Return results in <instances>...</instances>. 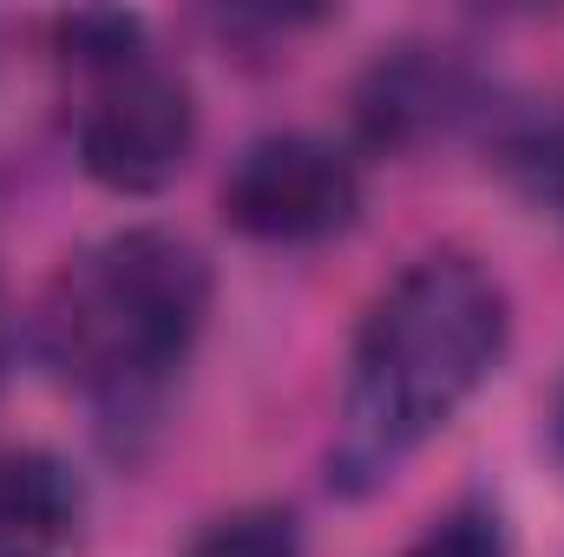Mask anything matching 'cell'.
Listing matches in <instances>:
<instances>
[{
	"label": "cell",
	"instance_id": "cell-9",
	"mask_svg": "<svg viewBox=\"0 0 564 557\" xmlns=\"http://www.w3.org/2000/svg\"><path fill=\"white\" fill-rule=\"evenodd\" d=\"M401 557H512V532L486 492H466L440 518H426V532Z\"/></svg>",
	"mask_w": 564,
	"mask_h": 557
},
{
	"label": "cell",
	"instance_id": "cell-6",
	"mask_svg": "<svg viewBox=\"0 0 564 557\" xmlns=\"http://www.w3.org/2000/svg\"><path fill=\"white\" fill-rule=\"evenodd\" d=\"M79 532V479L46 446H0V557H59Z\"/></svg>",
	"mask_w": 564,
	"mask_h": 557
},
{
	"label": "cell",
	"instance_id": "cell-5",
	"mask_svg": "<svg viewBox=\"0 0 564 557\" xmlns=\"http://www.w3.org/2000/svg\"><path fill=\"white\" fill-rule=\"evenodd\" d=\"M492 79L459 53L433 40H401L381 46V59L355 86V125L375 151H421V144L466 132L492 106Z\"/></svg>",
	"mask_w": 564,
	"mask_h": 557
},
{
	"label": "cell",
	"instance_id": "cell-2",
	"mask_svg": "<svg viewBox=\"0 0 564 557\" xmlns=\"http://www.w3.org/2000/svg\"><path fill=\"white\" fill-rule=\"evenodd\" d=\"M210 256L177 230H112L79 250L33 315V348L79 394L112 446L158 426L191 348L210 321Z\"/></svg>",
	"mask_w": 564,
	"mask_h": 557
},
{
	"label": "cell",
	"instance_id": "cell-3",
	"mask_svg": "<svg viewBox=\"0 0 564 557\" xmlns=\"http://www.w3.org/2000/svg\"><path fill=\"white\" fill-rule=\"evenodd\" d=\"M197 132H204L197 86L171 59H158V46H144L132 59L86 73L73 157L112 197H158L191 164Z\"/></svg>",
	"mask_w": 564,
	"mask_h": 557
},
{
	"label": "cell",
	"instance_id": "cell-4",
	"mask_svg": "<svg viewBox=\"0 0 564 557\" xmlns=\"http://www.w3.org/2000/svg\"><path fill=\"white\" fill-rule=\"evenodd\" d=\"M224 223L250 243H328L361 217V164L322 132H257L217 184Z\"/></svg>",
	"mask_w": 564,
	"mask_h": 557
},
{
	"label": "cell",
	"instance_id": "cell-12",
	"mask_svg": "<svg viewBox=\"0 0 564 557\" xmlns=\"http://www.w3.org/2000/svg\"><path fill=\"white\" fill-rule=\"evenodd\" d=\"M7 341H13V328H7V295H0V374H7Z\"/></svg>",
	"mask_w": 564,
	"mask_h": 557
},
{
	"label": "cell",
	"instance_id": "cell-1",
	"mask_svg": "<svg viewBox=\"0 0 564 557\" xmlns=\"http://www.w3.org/2000/svg\"><path fill=\"white\" fill-rule=\"evenodd\" d=\"M512 348V295L479 256L426 250L388 282L348 348L341 414L328 439V485L341 499L381 492L426 439L499 374Z\"/></svg>",
	"mask_w": 564,
	"mask_h": 557
},
{
	"label": "cell",
	"instance_id": "cell-11",
	"mask_svg": "<svg viewBox=\"0 0 564 557\" xmlns=\"http://www.w3.org/2000/svg\"><path fill=\"white\" fill-rule=\"evenodd\" d=\"M552 452H558V466H564V387H558V407H552Z\"/></svg>",
	"mask_w": 564,
	"mask_h": 557
},
{
	"label": "cell",
	"instance_id": "cell-8",
	"mask_svg": "<svg viewBox=\"0 0 564 557\" xmlns=\"http://www.w3.org/2000/svg\"><path fill=\"white\" fill-rule=\"evenodd\" d=\"M184 557H302V518L289 505H230L191 532Z\"/></svg>",
	"mask_w": 564,
	"mask_h": 557
},
{
	"label": "cell",
	"instance_id": "cell-10",
	"mask_svg": "<svg viewBox=\"0 0 564 557\" xmlns=\"http://www.w3.org/2000/svg\"><path fill=\"white\" fill-rule=\"evenodd\" d=\"M53 33H59V59H73L79 73H99V66L132 59V53L151 46L144 20L139 13H119V7H79V13H59Z\"/></svg>",
	"mask_w": 564,
	"mask_h": 557
},
{
	"label": "cell",
	"instance_id": "cell-7",
	"mask_svg": "<svg viewBox=\"0 0 564 557\" xmlns=\"http://www.w3.org/2000/svg\"><path fill=\"white\" fill-rule=\"evenodd\" d=\"M486 151L506 171V184L564 223V106H539V99H492L486 119Z\"/></svg>",
	"mask_w": 564,
	"mask_h": 557
}]
</instances>
